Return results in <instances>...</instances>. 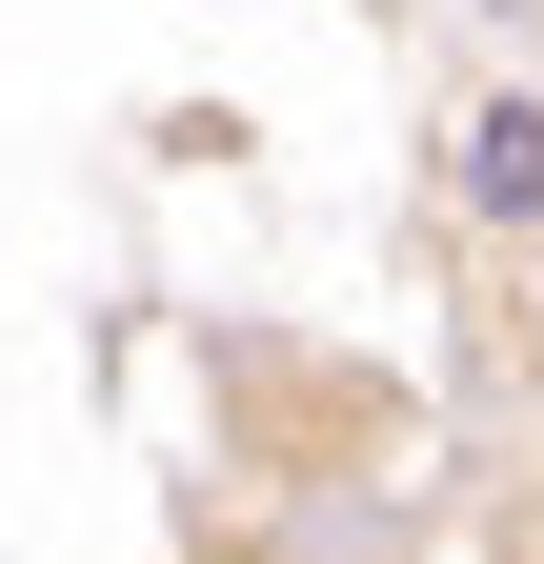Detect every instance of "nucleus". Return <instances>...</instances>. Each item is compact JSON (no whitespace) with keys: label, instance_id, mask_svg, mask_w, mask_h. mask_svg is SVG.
<instances>
[{"label":"nucleus","instance_id":"1","mask_svg":"<svg viewBox=\"0 0 544 564\" xmlns=\"http://www.w3.org/2000/svg\"><path fill=\"white\" fill-rule=\"evenodd\" d=\"M444 182H464V223L544 242V101H524V82H485V101L444 121Z\"/></svg>","mask_w":544,"mask_h":564},{"label":"nucleus","instance_id":"2","mask_svg":"<svg viewBox=\"0 0 544 564\" xmlns=\"http://www.w3.org/2000/svg\"><path fill=\"white\" fill-rule=\"evenodd\" d=\"M485 21H504V41H524V21H544V0H485Z\"/></svg>","mask_w":544,"mask_h":564},{"label":"nucleus","instance_id":"3","mask_svg":"<svg viewBox=\"0 0 544 564\" xmlns=\"http://www.w3.org/2000/svg\"><path fill=\"white\" fill-rule=\"evenodd\" d=\"M524 323H544V242H524Z\"/></svg>","mask_w":544,"mask_h":564}]
</instances>
